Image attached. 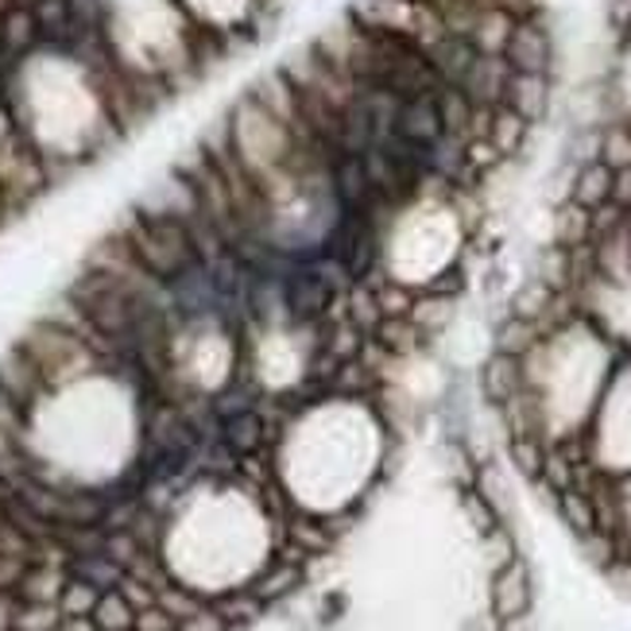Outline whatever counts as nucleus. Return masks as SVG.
Masks as SVG:
<instances>
[{"mask_svg": "<svg viewBox=\"0 0 631 631\" xmlns=\"http://www.w3.org/2000/svg\"><path fill=\"white\" fill-rule=\"evenodd\" d=\"M120 237L129 240L132 257L140 260L152 279H159L163 287H175L187 275H194L202 267V257H198L194 240H190V229L175 217H152L132 210L120 225Z\"/></svg>", "mask_w": 631, "mask_h": 631, "instance_id": "obj_1", "label": "nucleus"}, {"mask_svg": "<svg viewBox=\"0 0 631 631\" xmlns=\"http://www.w3.org/2000/svg\"><path fill=\"white\" fill-rule=\"evenodd\" d=\"M16 345L35 360V368L44 372L51 392H62V388L78 384L82 376H94L105 368V360L97 357L78 333L62 330V325L55 322H44V318H39Z\"/></svg>", "mask_w": 631, "mask_h": 631, "instance_id": "obj_2", "label": "nucleus"}, {"mask_svg": "<svg viewBox=\"0 0 631 631\" xmlns=\"http://www.w3.org/2000/svg\"><path fill=\"white\" fill-rule=\"evenodd\" d=\"M44 187L47 171L39 152L32 144H20V140H0V198L9 205V214L27 210L44 194Z\"/></svg>", "mask_w": 631, "mask_h": 631, "instance_id": "obj_3", "label": "nucleus"}, {"mask_svg": "<svg viewBox=\"0 0 631 631\" xmlns=\"http://www.w3.org/2000/svg\"><path fill=\"white\" fill-rule=\"evenodd\" d=\"M0 392L9 395L16 407H24L27 415H35V407L55 395L51 388H47L44 372L35 368V360L27 357L20 345H12V349L0 357Z\"/></svg>", "mask_w": 631, "mask_h": 631, "instance_id": "obj_4", "label": "nucleus"}, {"mask_svg": "<svg viewBox=\"0 0 631 631\" xmlns=\"http://www.w3.org/2000/svg\"><path fill=\"white\" fill-rule=\"evenodd\" d=\"M531 605V578L523 562H503L492 581V612L496 620H520Z\"/></svg>", "mask_w": 631, "mask_h": 631, "instance_id": "obj_5", "label": "nucleus"}, {"mask_svg": "<svg viewBox=\"0 0 631 631\" xmlns=\"http://www.w3.org/2000/svg\"><path fill=\"white\" fill-rule=\"evenodd\" d=\"M67 578H70L67 565L32 562V565H27V570H24V578H20L16 597H20V600H27V605H59Z\"/></svg>", "mask_w": 631, "mask_h": 631, "instance_id": "obj_6", "label": "nucleus"}, {"mask_svg": "<svg viewBox=\"0 0 631 631\" xmlns=\"http://www.w3.org/2000/svg\"><path fill=\"white\" fill-rule=\"evenodd\" d=\"M90 616L102 631H132V623H136V608L124 600L120 588H105Z\"/></svg>", "mask_w": 631, "mask_h": 631, "instance_id": "obj_7", "label": "nucleus"}, {"mask_svg": "<svg viewBox=\"0 0 631 631\" xmlns=\"http://www.w3.org/2000/svg\"><path fill=\"white\" fill-rule=\"evenodd\" d=\"M97 597H102V588L90 585L86 578H74L70 573L67 585H62V597H59V612L62 616H90L97 605Z\"/></svg>", "mask_w": 631, "mask_h": 631, "instance_id": "obj_8", "label": "nucleus"}, {"mask_svg": "<svg viewBox=\"0 0 631 631\" xmlns=\"http://www.w3.org/2000/svg\"><path fill=\"white\" fill-rule=\"evenodd\" d=\"M59 620H62L59 605H27V600H20L16 628L12 631H55Z\"/></svg>", "mask_w": 631, "mask_h": 631, "instance_id": "obj_9", "label": "nucleus"}, {"mask_svg": "<svg viewBox=\"0 0 631 631\" xmlns=\"http://www.w3.org/2000/svg\"><path fill=\"white\" fill-rule=\"evenodd\" d=\"M175 628H179V623H175V616H167L159 605L140 608L136 623H132V631H175Z\"/></svg>", "mask_w": 631, "mask_h": 631, "instance_id": "obj_10", "label": "nucleus"}, {"mask_svg": "<svg viewBox=\"0 0 631 631\" xmlns=\"http://www.w3.org/2000/svg\"><path fill=\"white\" fill-rule=\"evenodd\" d=\"M24 570H27V562L24 558H12V555H0V593H16V585H20V578H24Z\"/></svg>", "mask_w": 631, "mask_h": 631, "instance_id": "obj_11", "label": "nucleus"}, {"mask_svg": "<svg viewBox=\"0 0 631 631\" xmlns=\"http://www.w3.org/2000/svg\"><path fill=\"white\" fill-rule=\"evenodd\" d=\"M16 612H20V597L16 593H0V631H12L16 628Z\"/></svg>", "mask_w": 631, "mask_h": 631, "instance_id": "obj_12", "label": "nucleus"}, {"mask_svg": "<svg viewBox=\"0 0 631 631\" xmlns=\"http://www.w3.org/2000/svg\"><path fill=\"white\" fill-rule=\"evenodd\" d=\"M55 631H102V628L94 623V616H62L55 623Z\"/></svg>", "mask_w": 631, "mask_h": 631, "instance_id": "obj_13", "label": "nucleus"}, {"mask_svg": "<svg viewBox=\"0 0 631 631\" xmlns=\"http://www.w3.org/2000/svg\"><path fill=\"white\" fill-rule=\"evenodd\" d=\"M175 631H179V628H175Z\"/></svg>", "mask_w": 631, "mask_h": 631, "instance_id": "obj_14", "label": "nucleus"}]
</instances>
